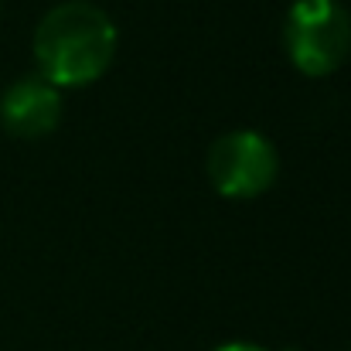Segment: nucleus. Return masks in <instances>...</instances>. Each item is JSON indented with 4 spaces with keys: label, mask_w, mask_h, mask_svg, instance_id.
I'll use <instances>...</instances> for the list:
<instances>
[{
    "label": "nucleus",
    "mask_w": 351,
    "mask_h": 351,
    "mask_svg": "<svg viewBox=\"0 0 351 351\" xmlns=\"http://www.w3.org/2000/svg\"><path fill=\"white\" fill-rule=\"evenodd\" d=\"M113 17L89 0H65L51 7L34 27L38 75L58 89L93 86L117 55Z\"/></svg>",
    "instance_id": "1"
},
{
    "label": "nucleus",
    "mask_w": 351,
    "mask_h": 351,
    "mask_svg": "<svg viewBox=\"0 0 351 351\" xmlns=\"http://www.w3.org/2000/svg\"><path fill=\"white\" fill-rule=\"evenodd\" d=\"M283 48L297 72L324 79L351 55V14L338 0H293L283 24Z\"/></svg>",
    "instance_id": "2"
},
{
    "label": "nucleus",
    "mask_w": 351,
    "mask_h": 351,
    "mask_svg": "<svg viewBox=\"0 0 351 351\" xmlns=\"http://www.w3.org/2000/svg\"><path fill=\"white\" fill-rule=\"evenodd\" d=\"M208 181L222 198H256L263 195L280 171L276 147L256 130H232L222 133L208 150Z\"/></svg>",
    "instance_id": "3"
},
{
    "label": "nucleus",
    "mask_w": 351,
    "mask_h": 351,
    "mask_svg": "<svg viewBox=\"0 0 351 351\" xmlns=\"http://www.w3.org/2000/svg\"><path fill=\"white\" fill-rule=\"evenodd\" d=\"M58 119H62V89L41 79L38 72L10 82L0 96V123L7 133L21 140H38L51 133Z\"/></svg>",
    "instance_id": "4"
},
{
    "label": "nucleus",
    "mask_w": 351,
    "mask_h": 351,
    "mask_svg": "<svg viewBox=\"0 0 351 351\" xmlns=\"http://www.w3.org/2000/svg\"><path fill=\"white\" fill-rule=\"evenodd\" d=\"M215 351H269L263 345H252V341H229V345H219Z\"/></svg>",
    "instance_id": "5"
},
{
    "label": "nucleus",
    "mask_w": 351,
    "mask_h": 351,
    "mask_svg": "<svg viewBox=\"0 0 351 351\" xmlns=\"http://www.w3.org/2000/svg\"><path fill=\"white\" fill-rule=\"evenodd\" d=\"M0 14H3V0H0Z\"/></svg>",
    "instance_id": "6"
}]
</instances>
